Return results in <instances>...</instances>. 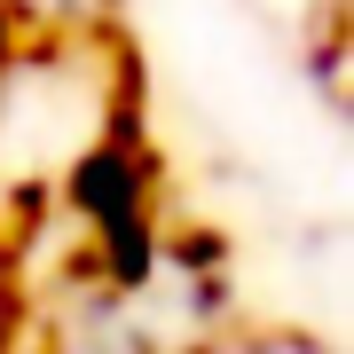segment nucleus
<instances>
[{
	"label": "nucleus",
	"instance_id": "obj_1",
	"mask_svg": "<svg viewBox=\"0 0 354 354\" xmlns=\"http://www.w3.org/2000/svg\"><path fill=\"white\" fill-rule=\"evenodd\" d=\"M127 0H0V24L39 55H102Z\"/></svg>",
	"mask_w": 354,
	"mask_h": 354
},
{
	"label": "nucleus",
	"instance_id": "obj_2",
	"mask_svg": "<svg viewBox=\"0 0 354 354\" xmlns=\"http://www.w3.org/2000/svg\"><path fill=\"white\" fill-rule=\"evenodd\" d=\"M181 354H339V346L299 330V323H228V330H213V339H197Z\"/></svg>",
	"mask_w": 354,
	"mask_h": 354
}]
</instances>
